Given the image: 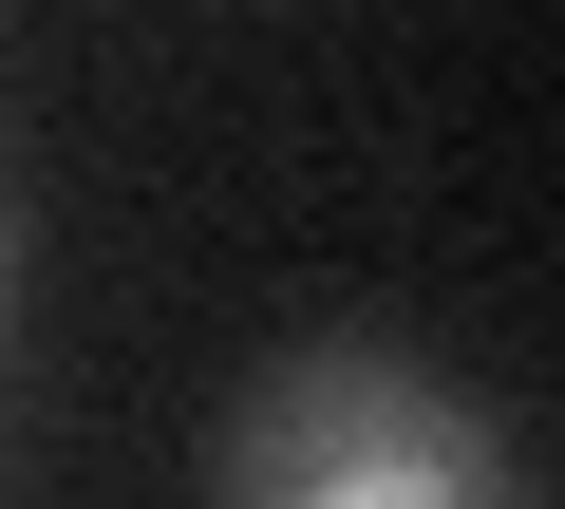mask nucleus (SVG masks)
<instances>
[{
	"instance_id": "f03ea898",
	"label": "nucleus",
	"mask_w": 565,
	"mask_h": 509,
	"mask_svg": "<svg viewBox=\"0 0 565 509\" xmlns=\"http://www.w3.org/2000/svg\"><path fill=\"white\" fill-rule=\"evenodd\" d=\"M0 340H20V226H0Z\"/></svg>"
},
{
	"instance_id": "f257e3e1",
	"label": "nucleus",
	"mask_w": 565,
	"mask_h": 509,
	"mask_svg": "<svg viewBox=\"0 0 565 509\" xmlns=\"http://www.w3.org/2000/svg\"><path fill=\"white\" fill-rule=\"evenodd\" d=\"M207 509H527V453L396 340H282L207 434Z\"/></svg>"
}]
</instances>
